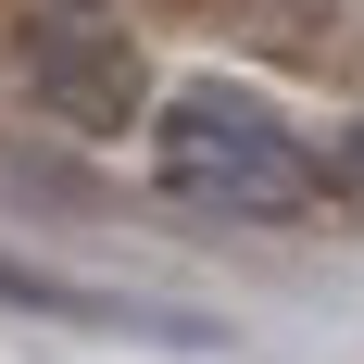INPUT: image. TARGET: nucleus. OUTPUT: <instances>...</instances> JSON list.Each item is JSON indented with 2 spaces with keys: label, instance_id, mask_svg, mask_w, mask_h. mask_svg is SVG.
<instances>
[{
  "label": "nucleus",
  "instance_id": "obj_3",
  "mask_svg": "<svg viewBox=\"0 0 364 364\" xmlns=\"http://www.w3.org/2000/svg\"><path fill=\"white\" fill-rule=\"evenodd\" d=\"M0 314L63 327V339H139V352H226V314H201V301L88 289V277H50V264H26V252H0Z\"/></svg>",
  "mask_w": 364,
  "mask_h": 364
},
{
  "label": "nucleus",
  "instance_id": "obj_1",
  "mask_svg": "<svg viewBox=\"0 0 364 364\" xmlns=\"http://www.w3.org/2000/svg\"><path fill=\"white\" fill-rule=\"evenodd\" d=\"M151 188L188 201V214H214V226H301L327 201V164H314V139L264 88L188 75V88L151 101Z\"/></svg>",
  "mask_w": 364,
  "mask_h": 364
},
{
  "label": "nucleus",
  "instance_id": "obj_2",
  "mask_svg": "<svg viewBox=\"0 0 364 364\" xmlns=\"http://www.w3.org/2000/svg\"><path fill=\"white\" fill-rule=\"evenodd\" d=\"M13 88L26 113H50L63 139H126L151 126V63L113 0H26L13 13Z\"/></svg>",
  "mask_w": 364,
  "mask_h": 364
}]
</instances>
